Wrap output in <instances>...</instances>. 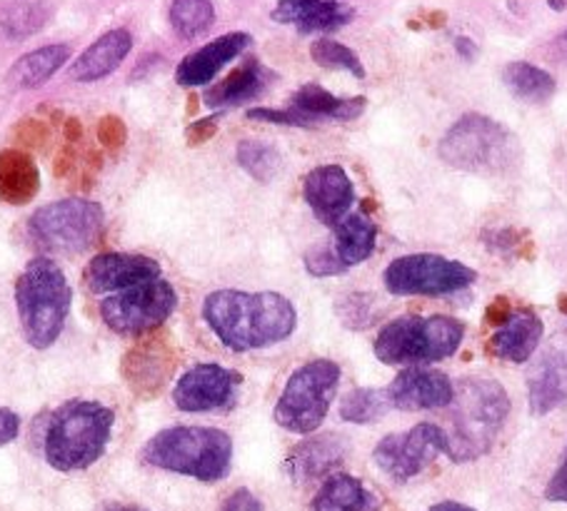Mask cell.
I'll return each mask as SVG.
<instances>
[{
  "instance_id": "cell-25",
  "label": "cell",
  "mask_w": 567,
  "mask_h": 511,
  "mask_svg": "<svg viewBox=\"0 0 567 511\" xmlns=\"http://www.w3.org/2000/svg\"><path fill=\"white\" fill-rule=\"evenodd\" d=\"M272 81V73L266 65L256 58H250L243 65H238L225 81L213 85L208 93H205V105L210 107H236L243 103L256 101L258 95L268 91Z\"/></svg>"
},
{
  "instance_id": "cell-37",
  "label": "cell",
  "mask_w": 567,
  "mask_h": 511,
  "mask_svg": "<svg viewBox=\"0 0 567 511\" xmlns=\"http://www.w3.org/2000/svg\"><path fill=\"white\" fill-rule=\"evenodd\" d=\"M125 137H128V131L118 115H105L101 123H97V143H101L105 150H121L125 145Z\"/></svg>"
},
{
  "instance_id": "cell-31",
  "label": "cell",
  "mask_w": 567,
  "mask_h": 511,
  "mask_svg": "<svg viewBox=\"0 0 567 511\" xmlns=\"http://www.w3.org/2000/svg\"><path fill=\"white\" fill-rule=\"evenodd\" d=\"M503 81L507 87H511V93L515 97H520V101H525V103L550 101V97L555 95V87H557L555 77L550 73L533 63H523V61L505 65Z\"/></svg>"
},
{
  "instance_id": "cell-7",
  "label": "cell",
  "mask_w": 567,
  "mask_h": 511,
  "mask_svg": "<svg viewBox=\"0 0 567 511\" xmlns=\"http://www.w3.org/2000/svg\"><path fill=\"white\" fill-rule=\"evenodd\" d=\"M440 157L447 165L477 175H503L520 157L515 135L493 117L467 113L445 133Z\"/></svg>"
},
{
  "instance_id": "cell-12",
  "label": "cell",
  "mask_w": 567,
  "mask_h": 511,
  "mask_svg": "<svg viewBox=\"0 0 567 511\" xmlns=\"http://www.w3.org/2000/svg\"><path fill=\"white\" fill-rule=\"evenodd\" d=\"M437 455H445V435L440 425H415L400 435L385 437L373 451L375 465L385 471L390 479L403 481L415 479L425 471Z\"/></svg>"
},
{
  "instance_id": "cell-27",
  "label": "cell",
  "mask_w": 567,
  "mask_h": 511,
  "mask_svg": "<svg viewBox=\"0 0 567 511\" xmlns=\"http://www.w3.org/2000/svg\"><path fill=\"white\" fill-rule=\"evenodd\" d=\"M41 190V173L33 157L8 147L0 150V200L8 205H28Z\"/></svg>"
},
{
  "instance_id": "cell-2",
  "label": "cell",
  "mask_w": 567,
  "mask_h": 511,
  "mask_svg": "<svg viewBox=\"0 0 567 511\" xmlns=\"http://www.w3.org/2000/svg\"><path fill=\"white\" fill-rule=\"evenodd\" d=\"M447 409V427H440L445 435V455L463 465V461H475L491 451L507 415H511V399L501 382L465 377L455 385V395Z\"/></svg>"
},
{
  "instance_id": "cell-17",
  "label": "cell",
  "mask_w": 567,
  "mask_h": 511,
  "mask_svg": "<svg viewBox=\"0 0 567 511\" xmlns=\"http://www.w3.org/2000/svg\"><path fill=\"white\" fill-rule=\"evenodd\" d=\"M270 18L300 33H336L355 18L348 0H278Z\"/></svg>"
},
{
  "instance_id": "cell-9",
  "label": "cell",
  "mask_w": 567,
  "mask_h": 511,
  "mask_svg": "<svg viewBox=\"0 0 567 511\" xmlns=\"http://www.w3.org/2000/svg\"><path fill=\"white\" fill-rule=\"evenodd\" d=\"M338 385L340 367L336 362L310 359L290 375L272 417L292 435H312L326 421Z\"/></svg>"
},
{
  "instance_id": "cell-20",
  "label": "cell",
  "mask_w": 567,
  "mask_h": 511,
  "mask_svg": "<svg viewBox=\"0 0 567 511\" xmlns=\"http://www.w3.org/2000/svg\"><path fill=\"white\" fill-rule=\"evenodd\" d=\"M348 457V445L336 435L310 437L290 451L286 459V471L292 481H316L320 477L336 474V469Z\"/></svg>"
},
{
  "instance_id": "cell-42",
  "label": "cell",
  "mask_w": 567,
  "mask_h": 511,
  "mask_svg": "<svg viewBox=\"0 0 567 511\" xmlns=\"http://www.w3.org/2000/svg\"><path fill=\"white\" fill-rule=\"evenodd\" d=\"M95 511H151V509L135 507V504H118V501H105V504H101Z\"/></svg>"
},
{
  "instance_id": "cell-45",
  "label": "cell",
  "mask_w": 567,
  "mask_h": 511,
  "mask_svg": "<svg viewBox=\"0 0 567 511\" xmlns=\"http://www.w3.org/2000/svg\"><path fill=\"white\" fill-rule=\"evenodd\" d=\"M547 3H550V6H555V11H563V8H565V3H563V0H547Z\"/></svg>"
},
{
  "instance_id": "cell-46",
  "label": "cell",
  "mask_w": 567,
  "mask_h": 511,
  "mask_svg": "<svg viewBox=\"0 0 567 511\" xmlns=\"http://www.w3.org/2000/svg\"><path fill=\"white\" fill-rule=\"evenodd\" d=\"M560 307H563V312L567 314V298H560Z\"/></svg>"
},
{
  "instance_id": "cell-4",
  "label": "cell",
  "mask_w": 567,
  "mask_h": 511,
  "mask_svg": "<svg viewBox=\"0 0 567 511\" xmlns=\"http://www.w3.org/2000/svg\"><path fill=\"white\" fill-rule=\"evenodd\" d=\"M71 282L58 262L51 258L28 262L16 282V307L28 345L35 350L55 345L71 314Z\"/></svg>"
},
{
  "instance_id": "cell-44",
  "label": "cell",
  "mask_w": 567,
  "mask_h": 511,
  "mask_svg": "<svg viewBox=\"0 0 567 511\" xmlns=\"http://www.w3.org/2000/svg\"><path fill=\"white\" fill-rule=\"evenodd\" d=\"M457 51H461L465 58H471L475 53V45L467 41V38H457Z\"/></svg>"
},
{
  "instance_id": "cell-29",
  "label": "cell",
  "mask_w": 567,
  "mask_h": 511,
  "mask_svg": "<svg viewBox=\"0 0 567 511\" xmlns=\"http://www.w3.org/2000/svg\"><path fill=\"white\" fill-rule=\"evenodd\" d=\"M332 232H336V244H332V250H336L346 268L365 262L375 250L378 228L373 220L365 218V215L348 212L343 220L332 225Z\"/></svg>"
},
{
  "instance_id": "cell-21",
  "label": "cell",
  "mask_w": 567,
  "mask_h": 511,
  "mask_svg": "<svg viewBox=\"0 0 567 511\" xmlns=\"http://www.w3.org/2000/svg\"><path fill=\"white\" fill-rule=\"evenodd\" d=\"M173 369V352L158 340V334H148L138 347L131 350L123 362V377L135 395H153L163 387Z\"/></svg>"
},
{
  "instance_id": "cell-23",
  "label": "cell",
  "mask_w": 567,
  "mask_h": 511,
  "mask_svg": "<svg viewBox=\"0 0 567 511\" xmlns=\"http://www.w3.org/2000/svg\"><path fill=\"white\" fill-rule=\"evenodd\" d=\"M133 48V35L125 28H113L103 33L95 43L78 55V61L71 67V77L78 83H95L103 81L111 73L118 71V65L128 58Z\"/></svg>"
},
{
  "instance_id": "cell-24",
  "label": "cell",
  "mask_w": 567,
  "mask_h": 511,
  "mask_svg": "<svg viewBox=\"0 0 567 511\" xmlns=\"http://www.w3.org/2000/svg\"><path fill=\"white\" fill-rule=\"evenodd\" d=\"M365 111V97H338L316 83L302 85L290 97V113H296L306 127L320 121H355Z\"/></svg>"
},
{
  "instance_id": "cell-34",
  "label": "cell",
  "mask_w": 567,
  "mask_h": 511,
  "mask_svg": "<svg viewBox=\"0 0 567 511\" xmlns=\"http://www.w3.org/2000/svg\"><path fill=\"white\" fill-rule=\"evenodd\" d=\"M238 163L250 178L268 182L280 170V153L276 147L260 140H243L238 145Z\"/></svg>"
},
{
  "instance_id": "cell-30",
  "label": "cell",
  "mask_w": 567,
  "mask_h": 511,
  "mask_svg": "<svg viewBox=\"0 0 567 511\" xmlns=\"http://www.w3.org/2000/svg\"><path fill=\"white\" fill-rule=\"evenodd\" d=\"M51 15V0H8L0 8V35L8 41H25V38L41 33Z\"/></svg>"
},
{
  "instance_id": "cell-16",
  "label": "cell",
  "mask_w": 567,
  "mask_h": 511,
  "mask_svg": "<svg viewBox=\"0 0 567 511\" xmlns=\"http://www.w3.org/2000/svg\"><path fill=\"white\" fill-rule=\"evenodd\" d=\"M302 195L316 218L326 225H336L343 220L355 202L353 180L340 165H320L306 175L302 182Z\"/></svg>"
},
{
  "instance_id": "cell-14",
  "label": "cell",
  "mask_w": 567,
  "mask_h": 511,
  "mask_svg": "<svg viewBox=\"0 0 567 511\" xmlns=\"http://www.w3.org/2000/svg\"><path fill=\"white\" fill-rule=\"evenodd\" d=\"M161 272L158 260L148 258V254L105 252L85 264L83 280L93 294H105L125 292L138 288V284L153 282L161 278Z\"/></svg>"
},
{
  "instance_id": "cell-41",
  "label": "cell",
  "mask_w": 567,
  "mask_h": 511,
  "mask_svg": "<svg viewBox=\"0 0 567 511\" xmlns=\"http://www.w3.org/2000/svg\"><path fill=\"white\" fill-rule=\"evenodd\" d=\"M215 131H218V121H215V117H205V121L193 123L188 127V145H200L205 140H210Z\"/></svg>"
},
{
  "instance_id": "cell-33",
  "label": "cell",
  "mask_w": 567,
  "mask_h": 511,
  "mask_svg": "<svg viewBox=\"0 0 567 511\" xmlns=\"http://www.w3.org/2000/svg\"><path fill=\"white\" fill-rule=\"evenodd\" d=\"M393 407L390 405L388 389H353L350 395L340 401V417L353 425H370L385 417V411Z\"/></svg>"
},
{
  "instance_id": "cell-13",
  "label": "cell",
  "mask_w": 567,
  "mask_h": 511,
  "mask_svg": "<svg viewBox=\"0 0 567 511\" xmlns=\"http://www.w3.org/2000/svg\"><path fill=\"white\" fill-rule=\"evenodd\" d=\"M240 385L238 372L220 365H198L185 372L173 389L175 407L183 411H213L230 407Z\"/></svg>"
},
{
  "instance_id": "cell-40",
  "label": "cell",
  "mask_w": 567,
  "mask_h": 511,
  "mask_svg": "<svg viewBox=\"0 0 567 511\" xmlns=\"http://www.w3.org/2000/svg\"><path fill=\"white\" fill-rule=\"evenodd\" d=\"M18 431H21V417L13 409L0 407V447L11 445L18 437Z\"/></svg>"
},
{
  "instance_id": "cell-8",
  "label": "cell",
  "mask_w": 567,
  "mask_h": 511,
  "mask_svg": "<svg viewBox=\"0 0 567 511\" xmlns=\"http://www.w3.org/2000/svg\"><path fill=\"white\" fill-rule=\"evenodd\" d=\"M105 212L97 202L68 198L38 208L28 220V238L45 254H78L85 252L101 238Z\"/></svg>"
},
{
  "instance_id": "cell-15",
  "label": "cell",
  "mask_w": 567,
  "mask_h": 511,
  "mask_svg": "<svg viewBox=\"0 0 567 511\" xmlns=\"http://www.w3.org/2000/svg\"><path fill=\"white\" fill-rule=\"evenodd\" d=\"M455 395V385L443 372L430 367H408L388 387L390 405L403 411L445 409Z\"/></svg>"
},
{
  "instance_id": "cell-10",
  "label": "cell",
  "mask_w": 567,
  "mask_h": 511,
  "mask_svg": "<svg viewBox=\"0 0 567 511\" xmlns=\"http://www.w3.org/2000/svg\"><path fill=\"white\" fill-rule=\"evenodd\" d=\"M385 288L398 298H440L457 290L471 288L475 282V270L463 262L447 260L443 254H405V258L393 260L385 268Z\"/></svg>"
},
{
  "instance_id": "cell-32",
  "label": "cell",
  "mask_w": 567,
  "mask_h": 511,
  "mask_svg": "<svg viewBox=\"0 0 567 511\" xmlns=\"http://www.w3.org/2000/svg\"><path fill=\"white\" fill-rule=\"evenodd\" d=\"M171 25L185 41L208 33L215 23L213 0H171Z\"/></svg>"
},
{
  "instance_id": "cell-26",
  "label": "cell",
  "mask_w": 567,
  "mask_h": 511,
  "mask_svg": "<svg viewBox=\"0 0 567 511\" xmlns=\"http://www.w3.org/2000/svg\"><path fill=\"white\" fill-rule=\"evenodd\" d=\"M380 499L375 491H370L363 481L336 471L330 474L318 494L312 497L308 511H378Z\"/></svg>"
},
{
  "instance_id": "cell-47",
  "label": "cell",
  "mask_w": 567,
  "mask_h": 511,
  "mask_svg": "<svg viewBox=\"0 0 567 511\" xmlns=\"http://www.w3.org/2000/svg\"><path fill=\"white\" fill-rule=\"evenodd\" d=\"M563 45H565V51H567V33L563 35Z\"/></svg>"
},
{
  "instance_id": "cell-22",
  "label": "cell",
  "mask_w": 567,
  "mask_h": 511,
  "mask_svg": "<svg viewBox=\"0 0 567 511\" xmlns=\"http://www.w3.org/2000/svg\"><path fill=\"white\" fill-rule=\"evenodd\" d=\"M543 332L545 324L535 312H511V317L497 327L491 342H487V352L497 359L523 365V362L530 359L535 355V350L540 347Z\"/></svg>"
},
{
  "instance_id": "cell-39",
  "label": "cell",
  "mask_w": 567,
  "mask_h": 511,
  "mask_svg": "<svg viewBox=\"0 0 567 511\" xmlns=\"http://www.w3.org/2000/svg\"><path fill=\"white\" fill-rule=\"evenodd\" d=\"M545 499H547V501H555V504H567V449H565L563 465L557 467L553 479L547 481Z\"/></svg>"
},
{
  "instance_id": "cell-35",
  "label": "cell",
  "mask_w": 567,
  "mask_h": 511,
  "mask_svg": "<svg viewBox=\"0 0 567 511\" xmlns=\"http://www.w3.org/2000/svg\"><path fill=\"white\" fill-rule=\"evenodd\" d=\"M310 55L320 67H328V71H346L363 81L365 67L360 63L355 51H350L348 45L332 41V38H318L316 43L310 45Z\"/></svg>"
},
{
  "instance_id": "cell-18",
  "label": "cell",
  "mask_w": 567,
  "mask_h": 511,
  "mask_svg": "<svg viewBox=\"0 0 567 511\" xmlns=\"http://www.w3.org/2000/svg\"><path fill=\"white\" fill-rule=\"evenodd\" d=\"M567 401V340L555 342L527 377V405L535 417L563 407Z\"/></svg>"
},
{
  "instance_id": "cell-6",
  "label": "cell",
  "mask_w": 567,
  "mask_h": 511,
  "mask_svg": "<svg viewBox=\"0 0 567 511\" xmlns=\"http://www.w3.org/2000/svg\"><path fill=\"white\" fill-rule=\"evenodd\" d=\"M465 324L447 314L433 317H398L380 330L375 340V357L383 365H433V362L453 357L463 345Z\"/></svg>"
},
{
  "instance_id": "cell-38",
  "label": "cell",
  "mask_w": 567,
  "mask_h": 511,
  "mask_svg": "<svg viewBox=\"0 0 567 511\" xmlns=\"http://www.w3.org/2000/svg\"><path fill=\"white\" fill-rule=\"evenodd\" d=\"M220 511H268L262 501L252 494L250 489H236L233 494L223 501Z\"/></svg>"
},
{
  "instance_id": "cell-43",
  "label": "cell",
  "mask_w": 567,
  "mask_h": 511,
  "mask_svg": "<svg viewBox=\"0 0 567 511\" xmlns=\"http://www.w3.org/2000/svg\"><path fill=\"white\" fill-rule=\"evenodd\" d=\"M427 511H475V509L467 504H461V501H440V504L430 507Z\"/></svg>"
},
{
  "instance_id": "cell-19",
  "label": "cell",
  "mask_w": 567,
  "mask_h": 511,
  "mask_svg": "<svg viewBox=\"0 0 567 511\" xmlns=\"http://www.w3.org/2000/svg\"><path fill=\"white\" fill-rule=\"evenodd\" d=\"M252 38L248 33H228L203 45L200 51L190 53L175 71V81L185 87L208 85L215 75H218L225 65L236 61L250 48Z\"/></svg>"
},
{
  "instance_id": "cell-36",
  "label": "cell",
  "mask_w": 567,
  "mask_h": 511,
  "mask_svg": "<svg viewBox=\"0 0 567 511\" xmlns=\"http://www.w3.org/2000/svg\"><path fill=\"white\" fill-rule=\"evenodd\" d=\"M306 268L316 278H330V274H340L348 270L332 248H312L306 254Z\"/></svg>"
},
{
  "instance_id": "cell-28",
  "label": "cell",
  "mask_w": 567,
  "mask_h": 511,
  "mask_svg": "<svg viewBox=\"0 0 567 511\" xmlns=\"http://www.w3.org/2000/svg\"><path fill=\"white\" fill-rule=\"evenodd\" d=\"M68 58H71V45L65 43L38 48V51L18 58L11 73H8V83H11L16 91H33V87H41L43 83L51 81V77L68 63Z\"/></svg>"
},
{
  "instance_id": "cell-5",
  "label": "cell",
  "mask_w": 567,
  "mask_h": 511,
  "mask_svg": "<svg viewBox=\"0 0 567 511\" xmlns=\"http://www.w3.org/2000/svg\"><path fill=\"white\" fill-rule=\"evenodd\" d=\"M143 459L173 474L220 481L233 465V439L215 427H171L143 447Z\"/></svg>"
},
{
  "instance_id": "cell-1",
  "label": "cell",
  "mask_w": 567,
  "mask_h": 511,
  "mask_svg": "<svg viewBox=\"0 0 567 511\" xmlns=\"http://www.w3.org/2000/svg\"><path fill=\"white\" fill-rule=\"evenodd\" d=\"M203 317L215 337L233 352L278 345L298 324L292 302L278 292H210L203 302Z\"/></svg>"
},
{
  "instance_id": "cell-11",
  "label": "cell",
  "mask_w": 567,
  "mask_h": 511,
  "mask_svg": "<svg viewBox=\"0 0 567 511\" xmlns=\"http://www.w3.org/2000/svg\"><path fill=\"white\" fill-rule=\"evenodd\" d=\"M175 307H178V294L171 282L158 278L105 298L101 302V317L123 337H145L158 330Z\"/></svg>"
},
{
  "instance_id": "cell-3",
  "label": "cell",
  "mask_w": 567,
  "mask_h": 511,
  "mask_svg": "<svg viewBox=\"0 0 567 511\" xmlns=\"http://www.w3.org/2000/svg\"><path fill=\"white\" fill-rule=\"evenodd\" d=\"M115 425L101 401L73 399L53 411L43 435V457L58 471H83L105 455Z\"/></svg>"
}]
</instances>
